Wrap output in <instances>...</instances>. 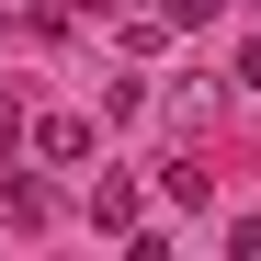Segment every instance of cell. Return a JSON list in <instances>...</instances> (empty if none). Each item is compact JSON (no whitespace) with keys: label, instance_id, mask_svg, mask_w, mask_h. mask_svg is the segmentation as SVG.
I'll list each match as a JSON object with an SVG mask.
<instances>
[{"label":"cell","instance_id":"cell-1","mask_svg":"<svg viewBox=\"0 0 261 261\" xmlns=\"http://www.w3.org/2000/svg\"><path fill=\"white\" fill-rule=\"evenodd\" d=\"M91 227H102V239H137V227H148V204H137L125 170H102V182H91Z\"/></svg>","mask_w":261,"mask_h":261},{"label":"cell","instance_id":"cell-2","mask_svg":"<svg viewBox=\"0 0 261 261\" xmlns=\"http://www.w3.org/2000/svg\"><path fill=\"white\" fill-rule=\"evenodd\" d=\"M34 159L80 170V159H91V125H80V114H34Z\"/></svg>","mask_w":261,"mask_h":261},{"label":"cell","instance_id":"cell-3","mask_svg":"<svg viewBox=\"0 0 261 261\" xmlns=\"http://www.w3.org/2000/svg\"><path fill=\"white\" fill-rule=\"evenodd\" d=\"M0 216H12V227H46L57 204H46V182H0Z\"/></svg>","mask_w":261,"mask_h":261},{"label":"cell","instance_id":"cell-4","mask_svg":"<svg viewBox=\"0 0 261 261\" xmlns=\"http://www.w3.org/2000/svg\"><path fill=\"white\" fill-rule=\"evenodd\" d=\"M159 193H170V204H193V216H204V193H216V182H204V170H193V159H170V170H159Z\"/></svg>","mask_w":261,"mask_h":261},{"label":"cell","instance_id":"cell-5","mask_svg":"<svg viewBox=\"0 0 261 261\" xmlns=\"http://www.w3.org/2000/svg\"><path fill=\"white\" fill-rule=\"evenodd\" d=\"M34 137V114H23V91H0V148H23Z\"/></svg>","mask_w":261,"mask_h":261},{"label":"cell","instance_id":"cell-6","mask_svg":"<svg viewBox=\"0 0 261 261\" xmlns=\"http://www.w3.org/2000/svg\"><path fill=\"white\" fill-rule=\"evenodd\" d=\"M227 250H239V261H261V216H239V227H227Z\"/></svg>","mask_w":261,"mask_h":261},{"label":"cell","instance_id":"cell-7","mask_svg":"<svg viewBox=\"0 0 261 261\" xmlns=\"http://www.w3.org/2000/svg\"><path fill=\"white\" fill-rule=\"evenodd\" d=\"M170 23H182V34H193V23H216V0H170Z\"/></svg>","mask_w":261,"mask_h":261},{"label":"cell","instance_id":"cell-8","mask_svg":"<svg viewBox=\"0 0 261 261\" xmlns=\"http://www.w3.org/2000/svg\"><path fill=\"white\" fill-rule=\"evenodd\" d=\"M239 91H261V34H250V46H239Z\"/></svg>","mask_w":261,"mask_h":261},{"label":"cell","instance_id":"cell-9","mask_svg":"<svg viewBox=\"0 0 261 261\" xmlns=\"http://www.w3.org/2000/svg\"><path fill=\"white\" fill-rule=\"evenodd\" d=\"M250 12H261V0H250Z\"/></svg>","mask_w":261,"mask_h":261}]
</instances>
